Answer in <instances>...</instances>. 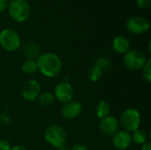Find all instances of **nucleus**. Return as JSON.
Returning a JSON list of instances; mask_svg holds the SVG:
<instances>
[{
  "instance_id": "1",
  "label": "nucleus",
  "mask_w": 151,
  "mask_h": 150,
  "mask_svg": "<svg viewBox=\"0 0 151 150\" xmlns=\"http://www.w3.org/2000/svg\"><path fill=\"white\" fill-rule=\"evenodd\" d=\"M36 62L38 65V71L47 78L57 77L62 71V61L56 53H42L38 57Z\"/></svg>"
},
{
  "instance_id": "2",
  "label": "nucleus",
  "mask_w": 151,
  "mask_h": 150,
  "mask_svg": "<svg viewBox=\"0 0 151 150\" xmlns=\"http://www.w3.org/2000/svg\"><path fill=\"white\" fill-rule=\"evenodd\" d=\"M7 9L11 18L17 22L26 21L31 14V7L26 0H11Z\"/></svg>"
},
{
  "instance_id": "3",
  "label": "nucleus",
  "mask_w": 151,
  "mask_h": 150,
  "mask_svg": "<svg viewBox=\"0 0 151 150\" xmlns=\"http://www.w3.org/2000/svg\"><path fill=\"white\" fill-rule=\"evenodd\" d=\"M142 122V117L139 112L134 108H128L123 111L119 120V126L123 128V130L133 133L134 131L140 128Z\"/></svg>"
},
{
  "instance_id": "4",
  "label": "nucleus",
  "mask_w": 151,
  "mask_h": 150,
  "mask_svg": "<svg viewBox=\"0 0 151 150\" xmlns=\"http://www.w3.org/2000/svg\"><path fill=\"white\" fill-rule=\"evenodd\" d=\"M0 45L4 50L13 52L20 47L21 40L15 30L5 28L0 32Z\"/></svg>"
},
{
  "instance_id": "5",
  "label": "nucleus",
  "mask_w": 151,
  "mask_h": 150,
  "mask_svg": "<svg viewBox=\"0 0 151 150\" xmlns=\"http://www.w3.org/2000/svg\"><path fill=\"white\" fill-rule=\"evenodd\" d=\"M146 55L139 50H129L124 54V65L130 71L142 70L147 61Z\"/></svg>"
},
{
  "instance_id": "6",
  "label": "nucleus",
  "mask_w": 151,
  "mask_h": 150,
  "mask_svg": "<svg viewBox=\"0 0 151 150\" xmlns=\"http://www.w3.org/2000/svg\"><path fill=\"white\" fill-rule=\"evenodd\" d=\"M45 141L52 147L58 148L66 141V132L65 129L58 125L49 126L44 131Z\"/></svg>"
},
{
  "instance_id": "7",
  "label": "nucleus",
  "mask_w": 151,
  "mask_h": 150,
  "mask_svg": "<svg viewBox=\"0 0 151 150\" xmlns=\"http://www.w3.org/2000/svg\"><path fill=\"white\" fill-rule=\"evenodd\" d=\"M54 96L58 102L66 103L73 99L74 90L68 81H62L57 84L54 88Z\"/></svg>"
},
{
  "instance_id": "8",
  "label": "nucleus",
  "mask_w": 151,
  "mask_h": 150,
  "mask_svg": "<svg viewBox=\"0 0 151 150\" xmlns=\"http://www.w3.org/2000/svg\"><path fill=\"white\" fill-rule=\"evenodd\" d=\"M127 30L134 34H143L150 29V22L142 16H134L127 21Z\"/></svg>"
},
{
  "instance_id": "9",
  "label": "nucleus",
  "mask_w": 151,
  "mask_h": 150,
  "mask_svg": "<svg viewBox=\"0 0 151 150\" xmlns=\"http://www.w3.org/2000/svg\"><path fill=\"white\" fill-rule=\"evenodd\" d=\"M40 94H41V86L37 80H27L22 84L21 96L24 98V100L28 102H34L37 100Z\"/></svg>"
},
{
  "instance_id": "10",
  "label": "nucleus",
  "mask_w": 151,
  "mask_h": 150,
  "mask_svg": "<svg viewBox=\"0 0 151 150\" xmlns=\"http://www.w3.org/2000/svg\"><path fill=\"white\" fill-rule=\"evenodd\" d=\"M111 142L113 147L118 150L127 149L132 144V136L131 133L125 131L120 130L118 131L111 139Z\"/></svg>"
},
{
  "instance_id": "11",
  "label": "nucleus",
  "mask_w": 151,
  "mask_h": 150,
  "mask_svg": "<svg viewBox=\"0 0 151 150\" xmlns=\"http://www.w3.org/2000/svg\"><path fill=\"white\" fill-rule=\"evenodd\" d=\"M82 111V105L77 101H70L64 103L61 109V115L65 119L72 120L76 118Z\"/></svg>"
},
{
  "instance_id": "12",
  "label": "nucleus",
  "mask_w": 151,
  "mask_h": 150,
  "mask_svg": "<svg viewBox=\"0 0 151 150\" xmlns=\"http://www.w3.org/2000/svg\"><path fill=\"white\" fill-rule=\"evenodd\" d=\"M119 128V120L112 116H108L103 119L99 124V129L103 134L105 136H113Z\"/></svg>"
},
{
  "instance_id": "13",
  "label": "nucleus",
  "mask_w": 151,
  "mask_h": 150,
  "mask_svg": "<svg viewBox=\"0 0 151 150\" xmlns=\"http://www.w3.org/2000/svg\"><path fill=\"white\" fill-rule=\"evenodd\" d=\"M112 49L118 54H126L130 50V42L125 36H116L112 41Z\"/></svg>"
},
{
  "instance_id": "14",
  "label": "nucleus",
  "mask_w": 151,
  "mask_h": 150,
  "mask_svg": "<svg viewBox=\"0 0 151 150\" xmlns=\"http://www.w3.org/2000/svg\"><path fill=\"white\" fill-rule=\"evenodd\" d=\"M23 54L27 59H37L40 54V48L35 42H27L23 49Z\"/></svg>"
},
{
  "instance_id": "15",
  "label": "nucleus",
  "mask_w": 151,
  "mask_h": 150,
  "mask_svg": "<svg viewBox=\"0 0 151 150\" xmlns=\"http://www.w3.org/2000/svg\"><path fill=\"white\" fill-rule=\"evenodd\" d=\"M110 112H111V106L109 103H107L106 101L102 100L98 102L95 107V114L100 119H103L110 116Z\"/></svg>"
},
{
  "instance_id": "16",
  "label": "nucleus",
  "mask_w": 151,
  "mask_h": 150,
  "mask_svg": "<svg viewBox=\"0 0 151 150\" xmlns=\"http://www.w3.org/2000/svg\"><path fill=\"white\" fill-rule=\"evenodd\" d=\"M21 71L27 75H33L38 72V65L35 59H26L21 65Z\"/></svg>"
},
{
  "instance_id": "17",
  "label": "nucleus",
  "mask_w": 151,
  "mask_h": 150,
  "mask_svg": "<svg viewBox=\"0 0 151 150\" xmlns=\"http://www.w3.org/2000/svg\"><path fill=\"white\" fill-rule=\"evenodd\" d=\"M55 100L56 99H55L53 93H51L50 91L41 93L37 98L38 103L42 107H50V105H52L54 103Z\"/></svg>"
},
{
  "instance_id": "18",
  "label": "nucleus",
  "mask_w": 151,
  "mask_h": 150,
  "mask_svg": "<svg viewBox=\"0 0 151 150\" xmlns=\"http://www.w3.org/2000/svg\"><path fill=\"white\" fill-rule=\"evenodd\" d=\"M131 136H132V141L137 145H142L146 143L149 139L147 132L140 128L131 133Z\"/></svg>"
},
{
  "instance_id": "19",
  "label": "nucleus",
  "mask_w": 151,
  "mask_h": 150,
  "mask_svg": "<svg viewBox=\"0 0 151 150\" xmlns=\"http://www.w3.org/2000/svg\"><path fill=\"white\" fill-rule=\"evenodd\" d=\"M103 73H104V71L100 67H98V66L94 65L89 69V71L88 72V80L90 81L96 82V81H98L102 78Z\"/></svg>"
},
{
  "instance_id": "20",
  "label": "nucleus",
  "mask_w": 151,
  "mask_h": 150,
  "mask_svg": "<svg viewBox=\"0 0 151 150\" xmlns=\"http://www.w3.org/2000/svg\"><path fill=\"white\" fill-rule=\"evenodd\" d=\"M111 65V61L110 58H108L107 57H101L99 58H97L95 62V65L100 67L104 72L108 69Z\"/></svg>"
},
{
  "instance_id": "21",
  "label": "nucleus",
  "mask_w": 151,
  "mask_h": 150,
  "mask_svg": "<svg viewBox=\"0 0 151 150\" xmlns=\"http://www.w3.org/2000/svg\"><path fill=\"white\" fill-rule=\"evenodd\" d=\"M142 70V76L144 78V80L147 82H150L151 81V58L149 57L143 66Z\"/></svg>"
},
{
  "instance_id": "22",
  "label": "nucleus",
  "mask_w": 151,
  "mask_h": 150,
  "mask_svg": "<svg viewBox=\"0 0 151 150\" xmlns=\"http://www.w3.org/2000/svg\"><path fill=\"white\" fill-rule=\"evenodd\" d=\"M135 3L138 7L143 10H147L151 6V0H135Z\"/></svg>"
},
{
  "instance_id": "23",
  "label": "nucleus",
  "mask_w": 151,
  "mask_h": 150,
  "mask_svg": "<svg viewBox=\"0 0 151 150\" xmlns=\"http://www.w3.org/2000/svg\"><path fill=\"white\" fill-rule=\"evenodd\" d=\"M12 146L7 140H0V150H10Z\"/></svg>"
},
{
  "instance_id": "24",
  "label": "nucleus",
  "mask_w": 151,
  "mask_h": 150,
  "mask_svg": "<svg viewBox=\"0 0 151 150\" xmlns=\"http://www.w3.org/2000/svg\"><path fill=\"white\" fill-rule=\"evenodd\" d=\"M70 150H88V146L84 143H76L72 148H70Z\"/></svg>"
},
{
  "instance_id": "25",
  "label": "nucleus",
  "mask_w": 151,
  "mask_h": 150,
  "mask_svg": "<svg viewBox=\"0 0 151 150\" xmlns=\"http://www.w3.org/2000/svg\"><path fill=\"white\" fill-rule=\"evenodd\" d=\"M8 1L7 0H0V12L4 11L8 6Z\"/></svg>"
},
{
  "instance_id": "26",
  "label": "nucleus",
  "mask_w": 151,
  "mask_h": 150,
  "mask_svg": "<svg viewBox=\"0 0 151 150\" xmlns=\"http://www.w3.org/2000/svg\"><path fill=\"white\" fill-rule=\"evenodd\" d=\"M141 150H151V143L150 141H147L146 143L142 145V149Z\"/></svg>"
},
{
  "instance_id": "27",
  "label": "nucleus",
  "mask_w": 151,
  "mask_h": 150,
  "mask_svg": "<svg viewBox=\"0 0 151 150\" xmlns=\"http://www.w3.org/2000/svg\"><path fill=\"white\" fill-rule=\"evenodd\" d=\"M10 150H27L25 147L21 146V145H16V146H13L11 148Z\"/></svg>"
},
{
  "instance_id": "28",
  "label": "nucleus",
  "mask_w": 151,
  "mask_h": 150,
  "mask_svg": "<svg viewBox=\"0 0 151 150\" xmlns=\"http://www.w3.org/2000/svg\"><path fill=\"white\" fill-rule=\"evenodd\" d=\"M57 150H70V148L67 145H65V144L59 146L58 148H57Z\"/></svg>"
}]
</instances>
